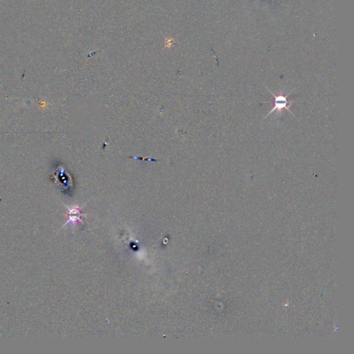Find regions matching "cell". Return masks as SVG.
Returning a JSON list of instances; mask_svg holds the SVG:
<instances>
[{
  "label": "cell",
  "mask_w": 354,
  "mask_h": 354,
  "mask_svg": "<svg viewBox=\"0 0 354 354\" xmlns=\"http://www.w3.org/2000/svg\"><path fill=\"white\" fill-rule=\"evenodd\" d=\"M174 43V40L172 39V38H167L166 40H165V45L168 47H170L171 46H172Z\"/></svg>",
  "instance_id": "3"
},
{
  "label": "cell",
  "mask_w": 354,
  "mask_h": 354,
  "mask_svg": "<svg viewBox=\"0 0 354 354\" xmlns=\"http://www.w3.org/2000/svg\"><path fill=\"white\" fill-rule=\"evenodd\" d=\"M67 208L68 210V220L65 223V224H64L63 226L66 225V224H68V223H71L73 225H75L78 221H79L80 222H82L80 217H81L82 215H83V214L80 213V210L78 207H71V208L67 207Z\"/></svg>",
  "instance_id": "2"
},
{
  "label": "cell",
  "mask_w": 354,
  "mask_h": 354,
  "mask_svg": "<svg viewBox=\"0 0 354 354\" xmlns=\"http://www.w3.org/2000/svg\"><path fill=\"white\" fill-rule=\"evenodd\" d=\"M267 89L269 91V92L271 93V94L274 96V98H275V102H274V103H275V106H274V107L273 108V109H272L271 111H269V113L267 114V116H266V118H267L268 116L270 115V114H271V113H273V112L275 111H277V112H279H279H281V111H282L283 109L288 110V111L291 112V114H292V112H291L290 111V109H289V107H290L291 104H292L293 102H294L295 101H293V100L289 101V100H288V99H287V97H288V95L290 94L291 92L289 93V94L286 96H283V95L281 94V93L279 94V95H278V96H275V95L274 94L273 92H271L269 89Z\"/></svg>",
  "instance_id": "1"
}]
</instances>
